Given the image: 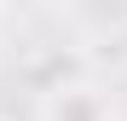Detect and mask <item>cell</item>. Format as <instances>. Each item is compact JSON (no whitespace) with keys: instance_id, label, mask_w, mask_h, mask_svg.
<instances>
[{"instance_id":"obj_1","label":"cell","mask_w":127,"mask_h":121,"mask_svg":"<svg viewBox=\"0 0 127 121\" xmlns=\"http://www.w3.org/2000/svg\"><path fill=\"white\" fill-rule=\"evenodd\" d=\"M52 110H58V115H69V121H110V110H104V98H98V92H87V87H69V92L58 87Z\"/></svg>"}]
</instances>
